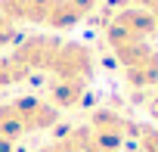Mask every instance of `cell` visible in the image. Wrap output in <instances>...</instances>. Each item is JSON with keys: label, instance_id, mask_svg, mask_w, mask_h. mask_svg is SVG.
Returning <instances> with one entry per match:
<instances>
[{"label": "cell", "instance_id": "7a4b0ae2", "mask_svg": "<svg viewBox=\"0 0 158 152\" xmlns=\"http://www.w3.org/2000/svg\"><path fill=\"white\" fill-rule=\"evenodd\" d=\"M13 40V25L6 19H0V44H10Z\"/></svg>", "mask_w": 158, "mask_h": 152}, {"label": "cell", "instance_id": "6da1fadb", "mask_svg": "<svg viewBox=\"0 0 158 152\" xmlns=\"http://www.w3.org/2000/svg\"><path fill=\"white\" fill-rule=\"evenodd\" d=\"M139 146H143V152H158V130L146 127L143 137H139Z\"/></svg>", "mask_w": 158, "mask_h": 152}]
</instances>
